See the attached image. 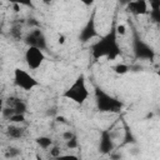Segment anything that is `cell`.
<instances>
[{
    "instance_id": "obj_12",
    "label": "cell",
    "mask_w": 160,
    "mask_h": 160,
    "mask_svg": "<svg viewBox=\"0 0 160 160\" xmlns=\"http://www.w3.org/2000/svg\"><path fill=\"white\" fill-rule=\"evenodd\" d=\"M25 134V129L16 124H10L6 128V135L10 139H21Z\"/></svg>"
},
{
    "instance_id": "obj_2",
    "label": "cell",
    "mask_w": 160,
    "mask_h": 160,
    "mask_svg": "<svg viewBox=\"0 0 160 160\" xmlns=\"http://www.w3.org/2000/svg\"><path fill=\"white\" fill-rule=\"evenodd\" d=\"M94 96H95V105L99 112H111V114L115 112L116 114V112H120L124 108L122 101L108 94L105 90H102L99 86L94 88Z\"/></svg>"
},
{
    "instance_id": "obj_9",
    "label": "cell",
    "mask_w": 160,
    "mask_h": 160,
    "mask_svg": "<svg viewBox=\"0 0 160 160\" xmlns=\"http://www.w3.org/2000/svg\"><path fill=\"white\" fill-rule=\"evenodd\" d=\"M98 149H99V152L102 155H109L111 151H114L115 142H114V139H112L110 130H102L101 131Z\"/></svg>"
},
{
    "instance_id": "obj_21",
    "label": "cell",
    "mask_w": 160,
    "mask_h": 160,
    "mask_svg": "<svg viewBox=\"0 0 160 160\" xmlns=\"http://www.w3.org/2000/svg\"><path fill=\"white\" fill-rule=\"evenodd\" d=\"M78 146H79V141H78V136L76 135H74L70 140L66 141V148L68 149H76Z\"/></svg>"
},
{
    "instance_id": "obj_20",
    "label": "cell",
    "mask_w": 160,
    "mask_h": 160,
    "mask_svg": "<svg viewBox=\"0 0 160 160\" xmlns=\"http://www.w3.org/2000/svg\"><path fill=\"white\" fill-rule=\"evenodd\" d=\"M49 154H50V156H51L52 159H56L58 156L61 155V149H60V146H58V145H52V146L50 148Z\"/></svg>"
},
{
    "instance_id": "obj_28",
    "label": "cell",
    "mask_w": 160,
    "mask_h": 160,
    "mask_svg": "<svg viewBox=\"0 0 160 160\" xmlns=\"http://www.w3.org/2000/svg\"><path fill=\"white\" fill-rule=\"evenodd\" d=\"M4 105H5V100H2V99L0 98V112H1L2 109H4Z\"/></svg>"
},
{
    "instance_id": "obj_29",
    "label": "cell",
    "mask_w": 160,
    "mask_h": 160,
    "mask_svg": "<svg viewBox=\"0 0 160 160\" xmlns=\"http://www.w3.org/2000/svg\"><path fill=\"white\" fill-rule=\"evenodd\" d=\"M59 42H60V44H64V36H62V35L59 36Z\"/></svg>"
},
{
    "instance_id": "obj_6",
    "label": "cell",
    "mask_w": 160,
    "mask_h": 160,
    "mask_svg": "<svg viewBox=\"0 0 160 160\" xmlns=\"http://www.w3.org/2000/svg\"><path fill=\"white\" fill-rule=\"evenodd\" d=\"M14 84L18 88L26 90V91H30L34 88L39 86V81L26 70L20 69V68H16L14 70Z\"/></svg>"
},
{
    "instance_id": "obj_16",
    "label": "cell",
    "mask_w": 160,
    "mask_h": 160,
    "mask_svg": "<svg viewBox=\"0 0 160 160\" xmlns=\"http://www.w3.org/2000/svg\"><path fill=\"white\" fill-rule=\"evenodd\" d=\"M20 154H21V151H20V149H19V148L10 146V148H8V149L5 150L4 156H5L6 159H15V158H18Z\"/></svg>"
},
{
    "instance_id": "obj_14",
    "label": "cell",
    "mask_w": 160,
    "mask_h": 160,
    "mask_svg": "<svg viewBox=\"0 0 160 160\" xmlns=\"http://www.w3.org/2000/svg\"><path fill=\"white\" fill-rule=\"evenodd\" d=\"M35 142L39 148L46 150V149H50L52 146V139L50 136H46V135H40L38 138H35Z\"/></svg>"
},
{
    "instance_id": "obj_8",
    "label": "cell",
    "mask_w": 160,
    "mask_h": 160,
    "mask_svg": "<svg viewBox=\"0 0 160 160\" xmlns=\"http://www.w3.org/2000/svg\"><path fill=\"white\" fill-rule=\"evenodd\" d=\"M24 59L30 70H36L42 65V62L45 60V54H44V51H41L36 48H28L25 51Z\"/></svg>"
},
{
    "instance_id": "obj_10",
    "label": "cell",
    "mask_w": 160,
    "mask_h": 160,
    "mask_svg": "<svg viewBox=\"0 0 160 160\" xmlns=\"http://www.w3.org/2000/svg\"><path fill=\"white\" fill-rule=\"evenodd\" d=\"M126 10L132 15H145L149 12V4L145 0H135L126 4Z\"/></svg>"
},
{
    "instance_id": "obj_5",
    "label": "cell",
    "mask_w": 160,
    "mask_h": 160,
    "mask_svg": "<svg viewBox=\"0 0 160 160\" xmlns=\"http://www.w3.org/2000/svg\"><path fill=\"white\" fill-rule=\"evenodd\" d=\"M24 42L28 45V48H36L41 51L48 50L46 36L40 28H34L29 32H26V35L24 36Z\"/></svg>"
},
{
    "instance_id": "obj_31",
    "label": "cell",
    "mask_w": 160,
    "mask_h": 160,
    "mask_svg": "<svg viewBox=\"0 0 160 160\" xmlns=\"http://www.w3.org/2000/svg\"><path fill=\"white\" fill-rule=\"evenodd\" d=\"M0 11H1V5H0ZM0 26H1V20H0Z\"/></svg>"
},
{
    "instance_id": "obj_30",
    "label": "cell",
    "mask_w": 160,
    "mask_h": 160,
    "mask_svg": "<svg viewBox=\"0 0 160 160\" xmlns=\"http://www.w3.org/2000/svg\"><path fill=\"white\" fill-rule=\"evenodd\" d=\"M36 160H42V159H41V158H40L39 155H36Z\"/></svg>"
},
{
    "instance_id": "obj_24",
    "label": "cell",
    "mask_w": 160,
    "mask_h": 160,
    "mask_svg": "<svg viewBox=\"0 0 160 160\" xmlns=\"http://www.w3.org/2000/svg\"><path fill=\"white\" fill-rule=\"evenodd\" d=\"M109 159L110 160H121L122 159V155L120 154V152H118V151H111L110 154H109Z\"/></svg>"
},
{
    "instance_id": "obj_11",
    "label": "cell",
    "mask_w": 160,
    "mask_h": 160,
    "mask_svg": "<svg viewBox=\"0 0 160 160\" xmlns=\"http://www.w3.org/2000/svg\"><path fill=\"white\" fill-rule=\"evenodd\" d=\"M5 106H9V108H12L15 114H22L25 115L26 111H28V105L24 100L19 99V98H15V96H10L5 100Z\"/></svg>"
},
{
    "instance_id": "obj_22",
    "label": "cell",
    "mask_w": 160,
    "mask_h": 160,
    "mask_svg": "<svg viewBox=\"0 0 160 160\" xmlns=\"http://www.w3.org/2000/svg\"><path fill=\"white\" fill-rule=\"evenodd\" d=\"M54 160H79V158L72 154H61L60 156H58Z\"/></svg>"
},
{
    "instance_id": "obj_26",
    "label": "cell",
    "mask_w": 160,
    "mask_h": 160,
    "mask_svg": "<svg viewBox=\"0 0 160 160\" xmlns=\"http://www.w3.org/2000/svg\"><path fill=\"white\" fill-rule=\"evenodd\" d=\"M74 135H75V134H74L72 131L68 130V131H64V132H62V139H64L65 141H68V140H70V139H71Z\"/></svg>"
},
{
    "instance_id": "obj_13",
    "label": "cell",
    "mask_w": 160,
    "mask_h": 160,
    "mask_svg": "<svg viewBox=\"0 0 160 160\" xmlns=\"http://www.w3.org/2000/svg\"><path fill=\"white\" fill-rule=\"evenodd\" d=\"M150 15V19L159 24L160 22V0H152L150 1V10L148 12Z\"/></svg>"
},
{
    "instance_id": "obj_25",
    "label": "cell",
    "mask_w": 160,
    "mask_h": 160,
    "mask_svg": "<svg viewBox=\"0 0 160 160\" xmlns=\"http://www.w3.org/2000/svg\"><path fill=\"white\" fill-rule=\"evenodd\" d=\"M116 32H118V36L119 35H125V32H126L125 25H118L116 24Z\"/></svg>"
},
{
    "instance_id": "obj_4",
    "label": "cell",
    "mask_w": 160,
    "mask_h": 160,
    "mask_svg": "<svg viewBox=\"0 0 160 160\" xmlns=\"http://www.w3.org/2000/svg\"><path fill=\"white\" fill-rule=\"evenodd\" d=\"M132 52L138 60H149V61H152L156 55L152 46H150L146 41H144L136 30L132 31Z\"/></svg>"
},
{
    "instance_id": "obj_3",
    "label": "cell",
    "mask_w": 160,
    "mask_h": 160,
    "mask_svg": "<svg viewBox=\"0 0 160 160\" xmlns=\"http://www.w3.org/2000/svg\"><path fill=\"white\" fill-rule=\"evenodd\" d=\"M89 89L86 86V79L84 76V74H79L74 82L62 92V98L78 104V105H82L88 98H89Z\"/></svg>"
},
{
    "instance_id": "obj_17",
    "label": "cell",
    "mask_w": 160,
    "mask_h": 160,
    "mask_svg": "<svg viewBox=\"0 0 160 160\" xmlns=\"http://www.w3.org/2000/svg\"><path fill=\"white\" fill-rule=\"evenodd\" d=\"M112 70H114L116 74H119V75H124V74H126L128 71H130V66L126 65V64L120 62V64L114 65V66H112Z\"/></svg>"
},
{
    "instance_id": "obj_18",
    "label": "cell",
    "mask_w": 160,
    "mask_h": 160,
    "mask_svg": "<svg viewBox=\"0 0 160 160\" xmlns=\"http://www.w3.org/2000/svg\"><path fill=\"white\" fill-rule=\"evenodd\" d=\"M9 121H10L11 124H16V125H19V124L25 122L26 119H25V115H22V114H14V115L9 119Z\"/></svg>"
},
{
    "instance_id": "obj_23",
    "label": "cell",
    "mask_w": 160,
    "mask_h": 160,
    "mask_svg": "<svg viewBox=\"0 0 160 160\" xmlns=\"http://www.w3.org/2000/svg\"><path fill=\"white\" fill-rule=\"evenodd\" d=\"M10 35H11L14 39H16V40L21 39V31H20V28H19V26H14V28L10 30Z\"/></svg>"
},
{
    "instance_id": "obj_15",
    "label": "cell",
    "mask_w": 160,
    "mask_h": 160,
    "mask_svg": "<svg viewBox=\"0 0 160 160\" xmlns=\"http://www.w3.org/2000/svg\"><path fill=\"white\" fill-rule=\"evenodd\" d=\"M124 131H125V136H124V144H135V138L131 132V129L129 128V125L126 124V121H124Z\"/></svg>"
},
{
    "instance_id": "obj_27",
    "label": "cell",
    "mask_w": 160,
    "mask_h": 160,
    "mask_svg": "<svg viewBox=\"0 0 160 160\" xmlns=\"http://www.w3.org/2000/svg\"><path fill=\"white\" fill-rule=\"evenodd\" d=\"M55 119H56V121H59V122H66V119H65L64 116H56Z\"/></svg>"
},
{
    "instance_id": "obj_1",
    "label": "cell",
    "mask_w": 160,
    "mask_h": 160,
    "mask_svg": "<svg viewBox=\"0 0 160 160\" xmlns=\"http://www.w3.org/2000/svg\"><path fill=\"white\" fill-rule=\"evenodd\" d=\"M91 55L95 60L106 58L108 60H115L118 56L121 55V49L118 41V32H116V22L112 21L110 30L99 38V40L92 44L91 46Z\"/></svg>"
},
{
    "instance_id": "obj_19",
    "label": "cell",
    "mask_w": 160,
    "mask_h": 160,
    "mask_svg": "<svg viewBox=\"0 0 160 160\" xmlns=\"http://www.w3.org/2000/svg\"><path fill=\"white\" fill-rule=\"evenodd\" d=\"M15 114V111H14V109L12 108H9V106H4V109H2V111H1V115H2V118L4 119H10L12 115Z\"/></svg>"
},
{
    "instance_id": "obj_7",
    "label": "cell",
    "mask_w": 160,
    "mask_h": 160,
    "mask_svg": "<svg viewBox=\"0 0 160 160\" xmlns=\"http://www.w3.org/2000/svg\"><path fill=\"white\" fill-rule=\"evenodd\" d=\"M96 11L98 9L94 8L90 16L88 18L85 25L82 26V29L79 32V41L80 42H88L90 40H92L94 38H98V30H96Z\"/></svg>"
}]
</instances>
